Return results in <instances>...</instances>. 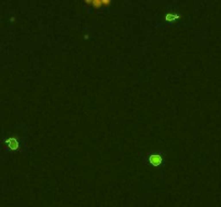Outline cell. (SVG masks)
Wrapping results in <instances>:
<instances>
[{
	"instance_id": "obj_1",
	"label": "cell",
	"mask_w": 221,
	"mask_h": 207,
	"mask_svg": "<svg viewBox=\"0 0 221 207\" xmlns=\"http://www.w3.org/2000/svg\"><path fill=\"white\" fill-rule=\"evenodd\" d=\"M111 1L109 0H93V1H85V3H88V5H92L94 7H100V5H109Z\"/></svg>"
},
{
	"instance_id": "obj_2",
	"label": "cell",
	"mask_w": 221,
	"mask_h": 207,
	"mask_svg": "<svg viewBox=\"0 0 221 207\" xmlns=\"http://www.w3.org/2000/svg\"><path fill=\"white\" fill-rule=\"evenodd\" d=\"M161 162H162V156L160 154H152L150 156V163L152 165L158 166V165L161 164Z\"/></svg>"
},
{
	"instance_id": "obj_3",
	"label": "cell",
	"mask_w": 221,
	"mask_h": 207,
	"mask_svg": "<svg viewBox=\"0 0 221 207\" xmlns=\"http://www.w3.org/2000/svg\"><path fill=\"white\" fill-rule=\"evenodd\" d=\"M7 144H8L9 148H11V149H18V142L15 138H13V137H12V138H9V139L7 140Z\"/></svg>"
},
{
	"instance_id": "obj_4",
	"label": "cell",
	"mask_w": 221,
	"mask_h": 207,
	"mask_svg": "<svg viewBox=\"0 0 221 207\" xmlns=\"http://www.w3.org/2000/svg\"><path fill=\"white\" fill-rule=\"evenodd\" d=\"M178 18H179L178 15H174V14H167L166 15V20H168V21H172V20H176Z\"/></svg>"
}]
</instances>
